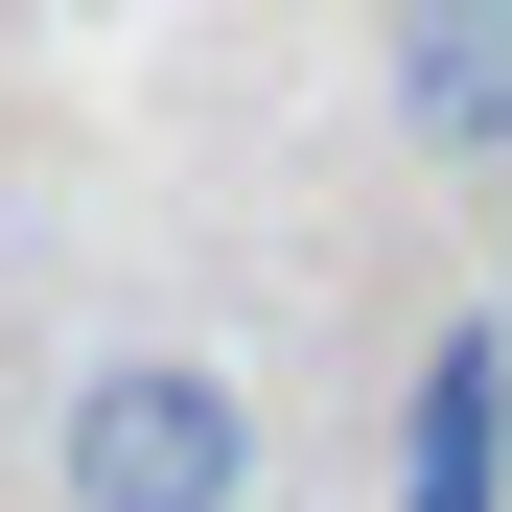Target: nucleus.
<instances>
[{
	"label": "nucleus",
	"instance_id": "obj_1",
	"mask_svg": "<svg viewBox=\"0 0 512 512\" xmlns=\"http://www.w3.org/2000/svg\"><path fill=\"white\" fill-rule=\"evenodd\" d=\"M47 489L70 512H256V396L210 350H94L47 396Z\"/></svg>",
	"mask_w": 512,
	"mask_h": 512
},
{
	"label": "nucleus",
	"instance_id": "obj_2",
	"mask_svg": "<svg viewBox=\"0 0 512 512\" xmlns=\"http://www.w3.org/2000/svg\"><path fill=\"white\" fill-rule=\"evenodd\" d=\"M396 117L443 163H512V0H396Z\"/></svg>",
	"mask_w": 512,
	"mask_h": 512
}]
</instances>
